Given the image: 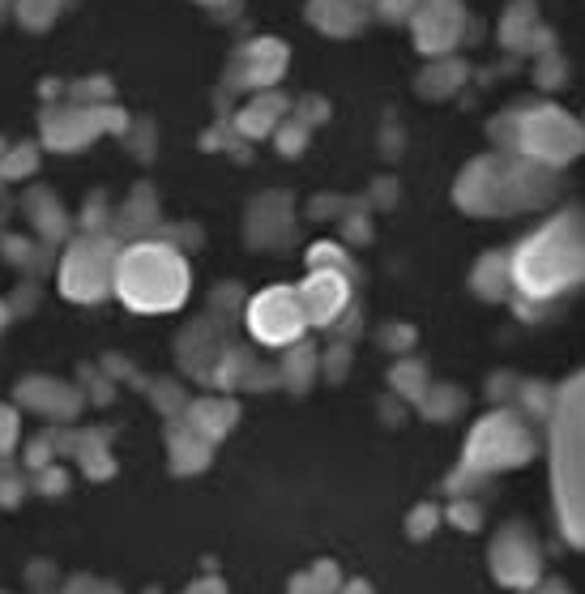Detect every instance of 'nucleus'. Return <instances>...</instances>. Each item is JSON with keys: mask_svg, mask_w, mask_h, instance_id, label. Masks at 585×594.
Listing matches in <instances>:
<instances>
[{"mask_svg": "<svg viewBox=\"0 0 585 594\" xmlns=\"http://www.w3.org/2000/svg\"><path fill=\"white\" fill-rule=\"evenodd\" d=\"M522 403H526L530 416L547 419L551 416V403H556V394L551 389H543V385H526V394H522Z\"/></svg>", "mask_w": 585, "mask_h": 594, "instance_id": "obj_19", "label": "nucleus"}, {"mask_svg": "<svg viewBox=\"0 0 585 594\" xmlns=\"http://www.w3.org/2000/svg\"><path fill=\"white\" fill-rule=\"evenodd\" d=\"M445 518H449L458 531H478V527H483V509H478V500H466V496L453 500V505L445 509Z\"/></svg>", "mask_w": 585, "mask_h": 594, "instance_id": "obj_15", "label": "nucleus"}, {"mask_svg": "<svg viewBox=\"0 0 585 594\" xmlns=\"http://www.w3.org/2000/svg\"><path fill=\"white\" fill-rule=\"evenodd\" d=\"M188 594H227V586H223L219 578H206V582H197V586H192Z\"/></svg>", "mask_w": 585, "mask_h": 594, "instance_id": "obj_22", "label": "nucleus"}, {"mask_svg": "<svg viewBox=\"0 0 585 594\" xmlns=\"http://www.w3.org/2000/svg\"><path fill=\"white\" fill-rule=\"evenodd\" d=\"M436 522H440V509H436V505H419V509L407 518V535L427 539L432 531H436Z\"/></svg>", "mask_w": 585, "mask_h": 594, "instance_id": "obj_18", "label": "nucleus"}, {"mask_svg": "<svg viewBox=\"0 0 585 594\" xmlns=\"http://www.w3.org/2000/svg\"><path fill=\"white\" fill-rule=\"evenodd\" d=\"M538 441L526 428V419L518 411H491L483 416L466 436V454H462V475L453 479V487L474 483L483 475H500V471H518L534 458Z\"/></svg>", "mask_w": 585, "mask_h": 594, "instance_id": "obj_4", "label": "nucleus"}, {"mask_svg": "<svg viewBox=\"0 0 585 594\" xmlns=\"http://www.w3.org/2000/svg\"><path fill=\"white\" fill-rule=\"evenodd\" d=\"M291 351V363H287V376H291L295 389H303L308 381H312V368H316V359H312V351H303V338L295 343V347H287Z\"/></svg>", "mask_w": 585, "mask_h": 594, "instance_id": "obj_16", "label": "nucleus"}, {"mask_svg": "<svg viewBox=\"0 0 585 594\" xmlns=\"http://www.w3.org/2000/svg\"><path fill=\"white\" fill-rule=\"evenodd\" d=\"M585 146V128L560 108H538L522 120V150L543 168H564Z\"/></svg>", "mask_w": 585, "mask_h": 594, "instance_id": "obj_6", "label": "nucleus"}, {"mask_svg": "<svg viewBox=\"0 0 585 594\" xmlns=\"http://www.w3.org/2000/svg\"><path fill=\"white\" fill-rule=\"evenodd\" d=\"M474 287L487 299L509 296V292H513V283H509V261H505V257H487V261L478 265V274H474Z\"/></svg>", "mask_w": 585, "mask_h": 594, "instance_id": "obj_11", "label": "nucleus"}, {"mask_svg": "<svg viewBox=\"0 0 585 594\" xmlns=\"http://www.w3.org/2000/svg\"><path fill=\"white\" fill-rule=\"evenodd\" d=\"M509 283L522 299L547 304L585 283V214L564 210L509 257Z\"/></svg>", "mask_w": 585, "mask_h": 594, "instance_id": "obj_1", "label": "nucleus"}, {"mask_svg": "<svg viewBox=\"0 0 585 594\" xmlns=\"http://www.w3.org/2000/svg\"><path fill=\"white\" fill-rule=\"evenodd\" d=\"M308 582H312V594H338V591H343V573H338V565H334V560L312 565Z\"/></svg>", "mask_w": 585, "mask_h": 594, "instance_id": "obj_17", "label": "nucleus"}, {"mask_svg": "<svg viewBox=\"0 0 585 594\" xmlns=\"http://www.w3.org/2000/svg\"><path fill=\"white\" fill-rule=\"evenodd\" d=\"M394 385L407 394L410 403H423V394H427V376H423L419 363H402V368L394 372Z\"/></svg>", "mask_w": 585, "mask_h": 594, "instance_id": "obj_14", "label": "nucleus"}, {"mask_svg": "<svg viewBox=\"0 0 585 594\" xmlns=\"http://www.w3.org/2000/svg\"><path fill=\"white\" fill-rule=\"evenodd\" d=\"M291 594H312V582H308V573H299V578H295Z\"/></svg>", "mask_w": 585, "mask_h": 594, "instance_id": "obj_23", "label": "nucleus"}, {"mask_svg": "<svg viewBox=\"0 0 585 594\" xmlns=\"http://www.w3.org/2000/svg\"><path fill=\"white\" fill-rule=\"evenodd\" d=\"M534 594H573L569 591V582H560V578H547V582H538Z\"/></svg>", "mask_w": 585, "mask_h": 594, "instance_id": "obj_21", "label": "nucleus"}, {"mask_svg": "<svg viewBox=\"0 0 585 594\" xmlns=\"http://www.w3.org/2000/svg\"><path fill=\"white\" fill-rule=\"evenodd\" d=\"M235 403H223V398H210V403H197L192 407V416H188V423H192V432L197 436H206V441H223L227 436V428L235 423Z\"/></svg>", "mask_w": 585, "mask_h": 594, "instance_id": "obj_10", "label": "nucleus"}, {"mask_svg": "<svg viewBox=\"0 0 585 594\" xmlns=\"http://www.w3.org/2000/svg\"><path fill=\"white\" fill-rule=\"evenodd\" d=\"M491 573L509 591H534L543 582V552L526 527H505L491 543Z\"/></svg>", "mask_w": 585, "mask_h": 594, "instance_id": "obj_8", "label": "nucleus"}, {"mask_svg": "<svg viewBox=\"0 0 585 594\" xmlns=\"http://www.w3.org/2000/svg\"><path fill=\"white\" fill-rule=\"evenodd\" d=\"M248 334L265 347H295L308 334V317L295 287H265L248 304Z\"/></svg>", "mask_w": 585, "mask_h": 594, "instance_id": "obj_7", "label": "nucleus"}, {"mask_svg": "<svg viewBox=\"0 0 585 594\" xmlns=\"http://www.w3.org/2000/svg\"><path fill=\"white\" fill-rule=\"evenodd\" d=\"M206 462H210V441H206V436H197V432H179V436H176L179 475H188V471H197V467H206Z\"/></svg>", "mask_w": 585, "mask_h": 594, "instance_id": "obj_12", "label": "nucleus"}, {"mask_svg": "<svg viewBox=\"0 0 585 594\" xmlns=\"http://www.w3.org/2000/svg\"><path fill=\"white\" fill-rule=\"evenodd\" d=\"M551 193V176L538 163H487L474 168L462 184V206L483 214H505V210H530Z\"/></svg>", "mask_w": 585, "mask_h": 594, "instance_id": "obj_5", "label": "nucleus"}, {"mask_svg": "<svg viewBox=\"0 0 585 594\" xmlns=\"http://www.w3.org/2000/svg\"><path fill=\"white\" fill-rule=\"evenodd\" d=\"M462 411V394L458 389H427L423 394V416L427 419H449Z\"/></svg>", "mask_w": 585, "mask_h": 594, "instance_id": "obj_13", "label": "nucleus"}, {"mask_svg": "<svg viewBox=\"0 0 585 594\" xmlns=\"http://www.w3.org/2000/svg\"><path fill=\"white\" fill-rule=\"evenodd\" d=\"M551 496L569 547H585V372L551 403Z\"/></svg>", "mask_w": 585, "mask_h": 594, "instance_id": "obj_2", "label": "nucleus"}, {"mask_svg": "<svg viewBox=\"0 0 585 594\" xmlns=\"http://www.w3.org/2000/svg\"><path fill=\"white\" fill-rule=\"evenodd\" d=\"M116 296L133 312H176L188 299V265L172 244H133L124 248L112 270Z\"/></svg>", "mask_w": 585, "mask_h": 594, "instance_id": "obj_3", "label": "nucleus"}, {"mask_svg": "<svg viewBox=\"0 0 585 594\" xmlns=\"http://www.w3.org/2000/svg\"><path fill=\"white\" fill-rule=\"evenodd\" d=\"M295 292H299V308L308 325H334L351 304V283L343 270H312Z\"/></svg>", "mask_w": 585, "mask_h": 594, "instance_id": "obj_9", "label": "nucleus"}, {"mask_svg": "<svg viewBox=\"0 0 585 594\" xmlns=\"http://www.w3.org/2000/svg\"><path fill=\"white\" fill-rule=\"evenodd\" d=\"M13 441H17V419H13V411H0V454H9Z\"/></svg>", "mask_w": 585, "mask_h": 594, "instance_id": "obj_20", "label": "nucleus"}, {"mask_svg": "<svg viewBox=\"0 0 585 594\" xmlns=\"http://www.w3.org/2000/svg\"><path fill=\"white\" fill-rule=\"evenodd\" d=\"M338 594H372V591H368L363 582H351V586H343V591H338Z\"/></svg>", "mask_w": 585, "mask_h": 594, "instance_id": "obj_24", "label": "nucleus"}]
</instances>
